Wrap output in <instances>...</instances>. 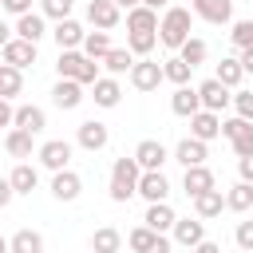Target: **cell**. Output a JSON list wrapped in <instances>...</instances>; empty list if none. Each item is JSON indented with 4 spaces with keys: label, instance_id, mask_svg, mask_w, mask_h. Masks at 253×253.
I'll return each instance as SVG.
<instances>
[{
    "label": "cell",
    "instance_id": "6da1fadb",
    "mask_svg": "<svg viewBox=\"0 0 253 253\" xmlns=\"http://www.w3.org/2000/svg\"><path fill=\"white\" fill-rule=\"evenodd\" d=\"M190 24H194L190 8H166V16L158 20V43L170 47V51H178L190 40Z\"/></svg>",
    "mask_w": 253,
    "mask_h": 253
},
{
    "label": "cell",
    "instance_id": "7a4b0ae2",
    "mask_svg": "<svg viewBox=\"0 0 253 253\" xmlns=\"http://www.w3.org/2000/svg\"><path fill=\"white\" fill-rule=\"evenodd\" d=\"M138 178H142V166L130 158H115L111 166V202H130L138 194Z\"/></svg>",
    "mask_w": 253,
    "mask_h": 253
},
{
    "label": "cell",
    "instance_id": "3957f363",
    "mask_svg": "<svg viewBox=\"0 0 253 253\" xmlns=\"http://www.w3.org/2000/svg\"><path fill=\"white\" fill-rule=\"evenodd\" d=\"M55 71H59V79H75V83H83V87H95V83H99V63L87 59L83 51H59Z\"/></svg>",
    "mask_w": 253,
    "mask_h": 253
},
{
    "label": "cell",
    "instance_id": "277c9868",
    "mask_svg": "<svg viewBox=\"0 0 253 253\" xmlns=\"http://www.w3.org/2000/svg\"><path fill=\"white\" fill-rule=\"evenodd\" d=\"M221 134L229 138V146H233V154L237 158H249L253 154V123H245V119H221Z\"/></svg>",
    "mask_w": 253,
    "mask_h": 253
},
{
    "label": "cell",
    "instance_id": "5b68a950",
    "mask_svg": "<svg viewBox=\"0 0 253 253\" xmlns=\"http://www.w3.org/2000/svg\"><path fill=\"white\" fill-rule=\"evenodd\" d=\"M36 158H40V166H47L51 174H59V170H67V162H71V142H67V138H47V142L36 150Z\"/></svg>",
    "mask_w": 253,
    "mask_h": 253
},
{
    "label": "cell",
    "instance_id": "8992f818",
    "mask_svg": "<svg viewBox=\"0 0 253 253\" xmlns=\"http://www.w3.org/2000/svg\"><path fill=\"white\" fill-rule=\"evenodd\" d=\"M190 12L206 24H229L233 20V0H190Z\"/></svg>",
    "mask_w": 253,
    "mask_h": 253
},
{
    "label": "cell",
    "instance_id": "52a82bcc",
    "mask_svg": "<svg viewBox=\"0 0 253 253\" xmlns=\"http://www.w3.org/2000/svg\"><path fill=\"white\" fill-rule=\"evenodd\" d=\"M162 79L166 75H162V67L154 59H134V67H130V87L134 91H158Z\"/></svg>",
    "mask_w": 253,
    "mask_h": 253
},
{
    "label": "cell",
    "instance_id": "ba28073f",
    "mask_svg": "<svg viewBox=\"0 0 253 253\" xmlns=\"http://www.w3.org/2000/svg\"><path fill=\"white\" fill-rule=\"evenodd\" d=\"M198 99H202V111H225L229 103H233V91L229 87H221L217 79H206V83H198Z\"/></svg>",
    "mask_w": 253,
    "mask_h": 253
},
{
    "label": "cell",
    "instance_id": "9c48e42d",
    "mask_svg": "<svg viewBox=\"0 0 253 253\" xmlns=\"http://www.w3.org/2000/svg\"><path fill=\"white\" fill-rule=\"evenodd\" d=\"M75 142L83 146V150H103L107 142H111V130H107V123H99V119H87V123H79V130H75Z\"/></svg>",
    "mask_w": 253,
    "mask_h": 253
},
{
    "label": "cell",
    "instance_id": "30bf717a",
    "mask_svg": "<svg viewBox=\"0 0 253 253\" xmlns=\"http://www.w3.org/2000/svg\"><path fill=\"white\" fill-rule=\"evenodd\" d=\"M51 40L59 43V51H79L83 40H87V32H83L79 20H59V24L51 28Z\"/></svg>",
    "mask_w": 253,
    "mask_h": 253
},
{
    "label": "cell",
    "instance_id": "8fae6325",
    "mask_svg": "<svg viewBox=\"0 0 253 253\" xmlns=\"http://www.w3.org/2000/svg\"><path fill=\"white\" fill-rule=\"evenodd\" d=\"M87 20L95 32H111L123 16H119V4H111V0H87Z\"/></svg>",
    "mask_w": 253,
    "mask_h": 253
},
{
    "label": "cell",
    "instance_id": "7c38bea8",
    "mask_svg": "<svg viewBox=\"0 0 253 253\" xmlns=\"http://www.w3.org/2000/svg\"><path fill=\"white\" fill-rule=\"evenodd\" d=\"M166 158H170V150H166L158 138H142V142L134 146V162H138L142 170H162Z\"/></svg>",
    "mask_w": 253,
    "mask_h": 253
},
{
    "label": "cell",
    "instance_id": "4fadbf2b",
    "mask_svg": "<svg viewBox=\"0 0 253 253\" xmlns=\"http://www.w3.org/2000/svg\"><path fill=\"white\" fill-rule=\"evenodd\" d=\"M170 233H174V241H178V245L194 249V245H202V241H206V221H202V217H178Z\"/></svg>",
    "mask_w": 253,
    "mask_h": 253
},
{
    "label": "cell",
    "instance_id": "5bb4252c",
    "mask_svg": "<svg viewBox=\"0 0 253 253\" xmlns=\"http://www.w3.org/2000/svg\"><path fill=\"white\" fill-rule=\"evenodd\" d=\"M0 59L8 63V67H16V71H24V67H32L36 63V43H28V40H12L4 51H0Z\"/></svg>",
    "mask_w": 253,
    "mask_h": 253
},
{
    "label": "cell",
    "instance_id": "9a60e30c",
    "mask_svg": "<svg viewBox=\"0 0 253 253\" xmlns=\"http://www.w3.org/2000/svg\"><path fill=\"white\" fill-rule=\"evenodd\" d=\"M138 194L154 206V202H166V194H170V182H166V174L162 170H142V178H138Z\"/></svg>",
    "mask_w": 253,
    "mask_h": 253
},
{
    "label": "cell",
    "instance_id": "2e32d148",
    "mask_svg": "<svg viewBox=\"0 0 253 253\" xmlns=\"http://www.w3.org/2000/svg\"><path fill=\"white\" fill-rule=\"evenodd\" d=\"M51 103H55L59 111H75V107L83 103V83H75V79H59V83L51 87Z\"/></svg>",
    "mask_w": 253,
    "mask_h": 253
},
{
    "label": "cell",
    "instance_id": "e0dca14e",
    "mask_svg": "<svg viewBox=\"0 0 253 253\" xmlns=\"http://www.w3.org/2000/svg\"><path fill=\"white\" fill-rule=\"evenodd\" d=\"M170 111L174 115H182V119H194L198 111H202V99H198V87H174V95H170Z\"/></svg>",
    "mask_w": 253,
    "mask_h": 253
},
{
    "label": "cell",
    "instance_id": "ac0fdd59",
    "mask_svg": "<svg viewBox=\"0 0 253 253\" xmlns=\"http://www.w3.org/2000/svg\"><path fill=\"white\" fill-rule=\"evenodd\" d=\"M182 190H186L190 198H198V194H206V190H217L213 170H210V166H190V170L182 174Z\"/></svg>",
    "mask_w": 253,
    "mask_h": 253
},
{
    "label": "cell",
    "instance_id": "d6986e66",
    "mask_svg": "<svg viewBox=\"0 0 253 253\" xmlns=\"http://www.w3.org/2000/svg\"><path fill=\"white\" fill-rule=\"evenodd\" d=\"M51 194H55L59 202H75V198L83 194V178H79L75 170H59V174H51Z\"/></svg>",
    "mask_w": 253,
    "mask_h": 253
},
{
    "label": "cell",
    "instance_id": "ffe728a7",
    "mask_svg": "<svg viewBox=\"0 0 253 253\" xmlns=\"http://www.w3.org/2000/svg\"><path fill=\"white\" fill-rule=\"evenodd\" d=\"M91 99H95V107H119V99H123V87H119V79L115 75H99V83L91 87Z\"/></svg>",
    "mask_w": 253,
    "mask_h": 253
},
{
    "label": "cell",
    "instance_id": "44dd1931",
    "mask_svg": "<svg viewBox=\"0 0 253 253\" xmlns=\"http://www.w3.org/2000/svg\"><path fill=\"white\" fill-rule=\"evenodd\" d=\"M16 130H28V134H40L43 126H47V115H43V107H36V103H24V107H16V123H12Z\"/></svg>",
    "mask_w": 253,
    "mask_h": 253
},
{
    "label": "cell",
    "instance_id": "7402d4cb",
    "mask_svg": "<svg viewBox=\"0 0 253 253\" xmlns=\"http://www.w3.org/2000/svg\"><path fill=\"white\" fill-rule=\"evenodd\" d=\"M217 134H221V119H217L213 111H198V115L190 119V138L210 142V138H217Z\"/></svg>",
    "mask_w": 253,
    "mask_h": 253
},
{
    "label": "cell",
    "instance_id": "603a6c76",
    "mask_svg": "<svg viewBox=\"0 0 253 253\" xmlns=\"http://www.w3.org/2000/svg\"><path fill=\"white\" fill-rule=\"evenodd\" d=\"M206 158H210V150H206V142H198V138H182V142L174 146V162H182L186 170H190V166H206Z\"/></svg>",
    "mask_w": 253,
    "mask_h": 253
},
{
    "label": "cell",
    "instance_id": "cb8c5ba5",
    "mask_svg": "<svg viewBox=\"0 0 253 253\" xmlns=\"http://www.w3.org/2000/svg\"><path fill=\"white\" fill-rule=\"evenodd\" d=\"M174 221H178V213L170 210V202H154V206H146L142 225H150L154 233H170V229H174Z\"/></svg>",
    "mask_w": 253,
    "mask_h": 253
},
{
    "label": "cell",
    "instance_id": "d4e9b609",
    "mask_svg": "<svg viewBox=\"0 0 253 253\" xmlns=\"http://www.w3.org/2000/svg\"><path fill=\"white\" fill-rule=\"evenodd\" d=\"M16 36H20V40H28V43H40V40L47 36L43 12H28V16H20V20H16Z\"/></svg>",
    "mask_w": 253,
    "mask_h": 253
},
{
    "label": "cell",
    "instance_id": "484cf974",
    "mask_svg": "<svg viewBox=\"0 0 253 253\" xmlns=\"http://www.w3.org/2000/svg\"><path fill=\"white\" fill-rule=\"evenodd\" d=\"M99 67H107V75H130V67H134V55H130V47H111L103 59H99Z\"/></svg>",
    "mask_w": 253,
    "mask_h": 253
},
{
    "label": "cell",
    "instance_id": "4316f807",
    "mask_svg": "<svg viewBox=\"0 0 253 253\" xmlns=\"http://www.w3.org/2000/svg\"><path fill=\"white\" fill-rule=\"evenodd\" d=\"M213 79L221 83V87H241V79H245V67H241V59L237 55H225L221 63H217V71H213Z\"/></svg>",
    "mask_w": 253,
    "mask_h": 253
},
{
    "label": "cell",
    "instance_id": "83f0119b",
    "mask_svg": "<svg viewBox=\"0 0 253 253\" xmlns=\"http://www.w3.org/2000/svg\"><path fill=\"white\" fill-rule=\"evenodd\" d=\"M8 182H12L16 194H32V190L40 186V170H36L32 162H16V170L8 174Z\"/></svg>",
    "mask_w": 253,
    "mask_h": 253
},
{
    "label": "cell",
    "instance_id": "f1b7e54d",
    "mask_svg": "<svg viewBox=\"0 0 253 253\" xmlns=\"http://www.w3.org/2000/svg\"><path fill=\"white\" fill-rule=\"evenodd\" d=\"M221 210H225V194L221 190H206V194L194 198V217H202V221L206 217H217Z\"/></svg>",
    "mask_w": 253,
    "mask_h": 253
},
{
    "label": "cell",
    "instance_id": "f546056e",
    "mask_svg": "<svg viewBox=\"0 0 253 253\" xmlns=\"http://www.w3.org/2000/svg\"><path fill=\"white\" fill-rule=\"evenodd\" d=\"M225 210H233V213L253 210V186H249V182H233V186L225 190Z\"/></svg>",
    "mask_w": 253,
    "mask_h": 253
},
{
    "label": "cell",
    "instance_id": "4dcf8cb0",
    "mask_svg": "<svg viewBox=\"0 0 253 253\" xmlns=\"http://www.w3.org/2000/svg\"><path fill=\"white\" fill-rule=\"evenodd\" d=\"M123 249V233L115 225H103L91 233V253H119Z\"/></svg>",
    "mask_w": 253,
    "mask_h": 253
},
{
    "label": "cell",
    "instance_id": "1f68e13d",
    "mask_svg": "<svg viewBox=\"0 0 253 253\" xmlns=\"http://www.w3.org/2000/svg\"><path fill=\"white\" fill-rule=\"evenodd\" d=\"M126 32H158V12H150V8H130L126 12Z\"/></svg>",
    "mask_w": 253,
    "mask_h": 253
},
{
    "label": "cell",
    "instance_id": "d6a6232c",
    "mask_svg": "<svg viewBox=\"0 0 253 253\" xmlns=\"http://www.w3.org/2000/svg\"><path fill=\"white\" fill-rule=\"evenodd\" d=\"M32 138H36V134H28V130H16V126H12V130L4 134V150H8L12 158H32Z\"/></svg>",
    "mask_w": 253,
    "mask_h": 253
},
{
    "label": "cell",
    "instance_id": "836d02e7",
    "mask_svg": "<svg viewBox=\"0 0 253 253\" xmlns=\"http://www.w3.org/2000/svg\"><path fill=\"white\" fill-rule=\"evenodd\" d=\"M8 245H12V253H43V237L36 229H16L8 237Z\"/></svg>",
    "mask_w": 253,
    "mask_h": 253
},
{
    "label": "cell",
    "instance_id": "e575fe53",
    "mask_svg": "<svg viewBox=\"0 0 253 253\" xmlns=\"http://www.w3.org/2000/svg\"><path fill=\"white\" fill-rule=\"evenodd\" d=\"M162 75H166L174 87H186V83H190V75H194V67H190L182 55H170V59L162 63Z\"/></svg>",
    "mask_w": 253,
    "mask_h": 253
},
{
    "label": "cell",
    "instance_id": "d590c367",
    "mask_svg": "<svg viewBox=\"0 0 253 253\" xmlns=\"http://www.w3.org/2000/svg\"><path fill=\"white\" fill-rule=\"evenodd\" d=\"M20 91H24V71L0 63V99H16Z\"/></svg>",
    "mask_w": 253,
    "mask_h": 253
},
{
    "label": "cell",
    "instance_id": "8d00e7d4",
    "mask_svg": "<svg viewBox=\"0 0 253 253\" xmlns=\"http://www.w3.org/2000/svg\"><path fill=\"white\" fill-rule=\"evenodd\" d=\"M79 51H83L87 59H95V63H99V59L111 51V36H107V32H87V40H83V47H79Z\"/></svg>",
    "mask_w": 253,
    "mask_h": 253
},
{
    "label": "cell",
    "instance_id": "74e56055",
    "mask_svg": "<svg viewBox=\"0 0 253 253\" xmlns=\"http://www.w3.org/2000/svg\"><path fill=\"white\" fill-rule=\"evenodd\" d=\"M154 43H158V32H126V47H130V55H138V59H146V55L154 51Z\"/></svg>",
    "mask_w": 253,
    "mask_h": 253
},
{
    "label": "cell",
    "instance_id": "f35d334b",
    "mask_svg": "<svg viewBox=\"0 0 253 253\" xmlns=\"http://www.w3.org/2000/svg\"><path fill=\"white\" fill-rule=\"evenodd\" d=\"M178 55L190 63V67H198V63H206V55H210V47H206V40H198V36H190L182 47H178Z\"/></svg>",
    "mask_w": 253,
    "mask_h": 253
},
{
    "label": "cell",
    "instance_id": "ab89813d",
    "mask_svg": "<svg viewBox=\"0 0 253 253\" xmlns=\"http://www.w3.org/2000/svg\"><path fill=\"white\" fill-rule=\"evenodd\" d=\"M154 241H158V233H154L150 225H134V229L126 233V245H130L134 253H146V249H150Z\"/></svg>",
    "mask_w": 253,
    "mask_h": 253
},
{
    "label": "cell",
    "instance_id": "60d3db41",
    "mask_svg": "<svg viewBox=\"0 0 253 253\" xmlns=\"http://www.w3.org/2000/svg\"><path fill=\"white\" fill-rule=\"evenodd\" d=\"M71 8H75V0H40V12H43V20H71Z\"/></svg>",
    "mask_w": 253,
    "mask_h": 253
},
{
    "label": "cell",
    "instance_id": "b9f144b4",
    "mask_svg": "<svg viewBox=\"0 0 253 253\" xmlns=\"http://www.w3.org/2000/svg\"><path fill=\"white\" fill-rule=\"evenodd\" d=\"M229 40H233V47H241V51L253 47V16H249V20H237L233 32H229Z\"/></svg>",
    "mask_w": 253,
    "mask_h": 253
},
{
    "label": "cell",
    "instance_id": "7bdbcfd3",
    "mask_svg": "<svg viewBox=\"0 0 253 253\" xmlns=\"http://www.w3.org/2000/svg\"><path fill=\"white\" fill-rule=\"evenodd\" d=\"M233 111H237V119L253 123V91H233Z\"/></svg>",
    "mask_w": 253,
    "mask_h": 253
},
{
    "label": "cell",
    "instance_id": "ee69618b",
    "mask_svg": "<svg viewBox=\"0 0 253 253\" xmlns=\"http://www.w3.org/2000/svg\"><path fill=\"white\" fill-rule=\"evenodd\" d=\"M233 241H237L245 253H253V221H237V229H233Z\"/></svg>",
    "mask_w": 253,
    "mask_h": 253
},
{
    "label": "cell",
    "instance_id": "f6af8a7d",
    "mask_svg": "<svg viewBox=\"0 0 253 253\" xmlns=\"http://www.w3.org/2000/svg\"><path fill=\"white\" fill-rule=\"evenodd\" d=\"M0 4H4V12H12V16H16V20H20V16H28V12H32V0H0Z\"/></svg>",
    "mask_w": 253,
    "mask_h": 253
},
{
    "label": "cell",
    "instance_id": "bcb514c9",
    "mask_svg": "<svg viewBox=\"0 0 253 253\" xmlns=\"http://www.w3.org/2000/svg\"><path fill=\"white\" fill-rule=\"evenodd\" d=\"M237 174H241V182L253 186V154H249V158H237Z\"/></svg>",
    "mask_w": 253,
    "mask_h": 253
},
{
    "label": "cell",
    "instance_id": "7dc6e473",
    "mask_svg": "<svg viewBox=\"0 0 253 253\" xmlns=\"http://www.w3.org/2000/svg\"><path fill=\"white\" fill-rule=\"evenodd\" d=\"M16 123V111L8 107V99H0V126H12Z\"/></svg>",
    "mask_w": 253,
    "mask_h": 253
},
{
    "label": "cell",
    "instance_id": "c3c4849f",
    "mask_svg": "<svg viewBox=\"0 0 253 253\" xmlns=\"http://www.w3.org/2000/svg\"><path fill=\"white\" fill-rule=\"evenodd\" d=\"M170 249H174V241H170L166 233H158V241H154V245H150L146 253H170Z\"/></svg>",
    "mask_w": 253,
    "mask_h": 253
},
{
    "label": "cell",
    "instance_id": "681fc988",
    "mask_svg": "<svg viewBox=\"0 0 253 253\" xmlns=\"http://www.w3.org/2000/svg\"><path fill=\"white\" fill-rule=\"evenodd\" d=\"M12 198H16V190H12V182H8V178H0V210H4V206H8Z\"/></svg>",
    "mask_w": 253,
    "mask_h": 253
},
{
    "label": "cell",
    "instance_id": "f907efd6",
    "mask_svg": "<svg viewBox=\"0 0 253 253\" xmlns=\"http://www.w3.org/2000/svg\"><path fill=\"white\" fill-rule=\"evenodd\" d=\"M12 40H16V28H8V24L0 20V51H4V47H8Z\"/></svg>",
    "mask_w": 253,
    "mask_h": 253
},
{
    "label": "cell",
    "instance_id": "816d5d0a",
    "mask_svg": "<svg viewBox=\"0 0 253 253\" xmlns=\"http://www.w3.org/2000/svg\"><path fill=\"white\" fill-rule=\"evenodd\" d=\"M190 253H221V245H217V241H202V245H194Z\"/></svg>",
    "mask_w": 253,
    "mask_h": 253
},
{
    "label": "cell",
    "instance_id": "f5cc1de1",
    "mask_svg": "<svg viewBox=\"0 0 253 253\" xmlns=\"http://www.w3.org/2000/svg\"><path fill=\"white\" fill-rule=\"evenodd\" d=\"M237 59H241V67H245V75H249V71H253V47H245Z\"/></svg>",
    "mask_w": 253,
    "mask_h": 253
},
{
    "label": "cell",
    "instance_id": "db71d44e",
    "mask_svg": "<svg viewBox=\"0 0 253 253\" xmlns=\"http://www.w3.org/2000/svg\"><path fill=\"white\" fill-rule=\"evenodd\" d=\"M138 4H142V8H150V12H158V8L166 4V0H138Z\"/></svg>",
    "mask_w": 253,
    "mask_h": 253
},
{
    "label": "cell",
    "instance_id": "11a10c76",
    "mask_svg": "<svg viewBox=\"0 0 253 253\" xmlns=\"http://www.w3.org/2000/svg\"><path fill=\"white\" fill-rule=\"evenodd\" d=\"M111 4H119V8H126V12H130V8H138V0H111Z\"/></svg>",
    "mask_w": 253,
    "mask_h": 253
},
{
    "label": "cell",
    "instance_id": "9f6ffc18",
    "mask_svg": "<svg viewBox=\"0 0 253 253\" xmlns=\"http://www.w3.org/2000/svg\"><path fill=\"white\" fill-rule=\"evenodd\" d=\"M0 253H12V245H8V237H0Z\"/></svg>",
    "mask_w": 253,
    "mask_h": 253
},
{
    "label": "cell",
    "instance_id": "6f0895ef",
    "mask_svg": "<svg viewBox=\"0 0 253 253\" xmlns=\"http://www.w3.org/2000/svg\"><path fill=\"white\" fill-rule=\"evenodd\" d=\"M0 12H4V4H0Z\"/></svg>",
    "mask_w": 253,
    "mask_h": 253
},
{
    "label": "cell",
    "instance_id": "680465c9",
    "mask_svg": "<svg viewBox=\"0 0 253 253\" xmlns=\"http://www.w3.org/2000/svg\"><path fill=\"white\" fill-rule=\"evenodd\" d=\"M0 63H4V59H0Z\"/></svg>",
    "mask_w": 253,
    "mask_h": 253
}]
</instances>
